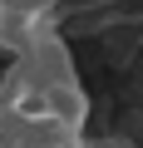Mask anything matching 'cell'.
I'll list each match as a JSON object with an SVG mask.
<instances>
[{
	"mask_svg": "<svg viewBox=\"0 0 143 148\" xmlns=\"http://www.w3.org/2000/svg\"><path fill=\"white\" fill-rule=\"evenodd\" d=\"M15 5H20V10H35V15H54L59 0H15Z\"/></svg>",
	"mask_w": 143,
	"mask_h": 148,
	"instance_id": "obj_2",
	"label": "cell"
},
{
	"mask_svg": "<svg viewBox=\"0 0 143 148\" xmlns=\"http://www.w3.org/2000/svg\"><path fill=\"white\" fill-rule=\"evenodd\" d=\"M10 35H15V0H0V49H10Z\"/></svg>",
	"mask_w": 143,
	"mask_h": 148,
	"instance_id": "obj_1",
	"label": "cell"
}]
</instances>
